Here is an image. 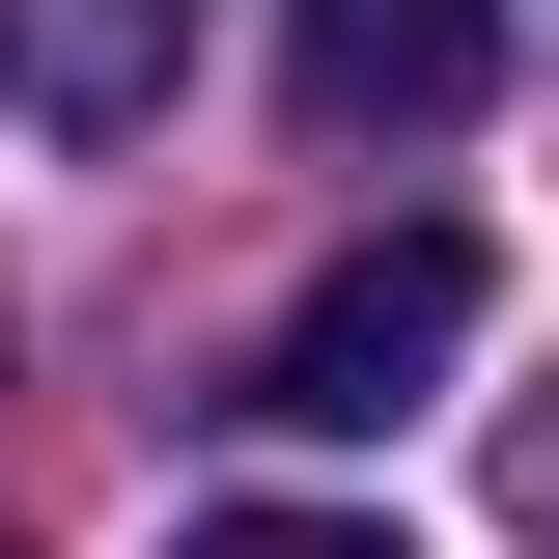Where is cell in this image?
<instances>
[{
	"label": "cell",
	"instance_id": "cell-1",
	"mask_svg": "<svg viewBox=\"0 0 559 559\" xmlns=\"http://www.w3.org/2000/svg\"><path fill=\"white\" fill-rule=\"evenodd\" d=\"M448 364H476V224H364V252L252 336V392H224V419H280V448H364V419H419Z\"/></svg>",
	"mask_w": 559,
	"mask_h": 559
},
{
	"label": "cell",
	"instance_id": "cell-5",
	"mask_svg": "<svg viewBox=\"0 0 559 559\" xmlns=\"http://www.w3.org/2000/svg\"><path fill=\"white\" fill-rule=\"evenodd\" d=\"M532 532H559V392H532Z\"/></svg>",
	"mask_w": 559,
	"mask_h": 559
},
{
	"label": "cell",
	"instance_id": "cell-2",
	"mask_svg": "<svg viewBox=\"0 0 559 559\" xmlns=\"http://www.w3.org/2000/svg\"><path fill=\"white\" fill-rule=\"evenodd\" d=\"M280 84H308V140H448V112L503 84V0H308Z\"/></svg>",
	"mask_w": 559,
	"mask_h": 559
},
{
	"label": "cell",
	"instance_id": "cell-4",
	"mask_svg": "<svg viewBox=\"0 0 559 559\" xmlns=\"http://www.w3.org/2000/svg\"><path fill=\"white\" fill-rule=\"evenodd\" d=\"M168 559H419V532H364V503H224V532H168Z\"/></svg>",
	"mask_w": 559,
	"mask_h": 559
},
{
	"label": "cell",
	"instance_id": "cell-3",
	"mask_svg": "<svg viewBox=\"0 0 559 559\" xmlns=\"http://www.w3.org/2000/svg\"><path fill=\"white\" fill-rule=\"evenodd\" d=\"M197 28H224V0H0V84H28L57 140H168Z\"/></svg>",
	"mask_w": 559,
	"mask_h": 559
}]
</instances>
